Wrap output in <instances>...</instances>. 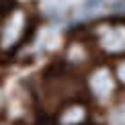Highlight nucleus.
I'll return each mask as SVG.
<instances>
[{
    "mask_svg": "<svg viewBox=\"0 0 125 125\" xmlns=\"http://www.w3.org/2000/svg\"><path fill=\"white\" fill-rule=\"evenodd\" d=\"M98 49L107 55H123L125 53V23L121 21H107L92 27Z\"/></svg>",
    "mask_w": 125,
    "mask_h": 125,
    "instance_id": "obj_3",
    "label": "nucleus"
},
{
    "mask_svg": "<svg viewBox=\"0 0 125 125\" xmlns=\"http://www.w3.org/2000/svg\"><path fill=\"white\" fill-rule=\"evenodd\" d=\"M107 125H125V103L113 107L107 115Z\"/></svg>",
    "mask_w": 125,
    "mask_h": 125,
    "instance_id": "obj_7",
    "label": "nucleus"
},
{
    "mask_svg": "<svg viewBox=\"0 0 125 125\" xmlns=\"http://www.w3.org/2000/svg\"><path fill=\"white\" fill-rule=\"evenodd\" d=\"M113 78H115L117 84L125 86V58L115 62V66H113Z\"/></svg>",
    "mask_w": 125,
    "mask_h": 125,
    "instance_id": "obj_8",
    "label": "nucleus"
},
{
    "mask_svg": "<svg viewBox=\"0 0 125 125\" xmlns=\"http://www.w3.org/2000/svg\"><path fill=\"white\" fill-rule=\"evenodd\" d=\"M78 92V84L70 74L62 70H51L43 80L41 88V103L45 109H60L68 101H74Z\"/></svg>",
    "mask_w": 125,
    "mask_h": 125,
    "instance_id": "obj_2",
    "label": "nucleus"
},
{
    "mask_svg": "<svg viewBox=\"0 0 125 125\" xmlns=\"http://www.w3.org/2000/svg\"><path fill=\"white\" fill-rule=\"evenodd\" d=\"M103 2H105V0H84V2H82V6H84L86 10H92V8L101 6Z\"/></svg>",
    "mask_w": 125,
    "mask_h": 125,
    "instance_id": "obj_9",
    "label": "nucleus"
},
{
    "mask_svg": "<svg viewBox=\"0 0 125 125\" xmlns=\"http://www.w3.org/2000/svg\"><path fill=\"white\" fill-rule=\"evenodd\" d=\"M31 29V17L25 8H8L0 21V53L8 55L25 41Z\"/></svg>",
    "mask_w": 125,
    "mask_h": 125,
    "instance_id": "obj_1",
    "label": "nucleus"
},
{
    "mask_svg": "<svg viewBox=\"0 0 125 125\" xmlns=\"http://www.w3.org/2000/svg\"><path fill=\"white\" fill-rule=\"evenodd\" d=\"M64 60L68 66L72 68H86L92 60V53H90V47H88L86 41L82 39H72L68 43V47L64 51Z\"/></svg>",
    "mask_w": 125,
    "mask_h": 125,
    "instance_id": "obj_6",
    "label": "nucleus"
},
{
    "mask_svg": "<svg viewBox=\"0 0 125 125\" xmlns=\"http://www.w3.org/2000/svg\"><path fill=\"white\" fill-rule=\"evenodd\" d=\"M90 111L82 101H68L66 105H62L58 109V115H55V123L58 125H86Z\"/></svg>",
    "mask_w": 125,
    "mask_h": 125,
    "instance_id": "obj_5",
    "label": "nucleus"
},
{
    "mask_svg": "<svg viewBox=\"0 0 125 125\" xmlns=\"http://www.w3.org/2000/svg\"><path fill=\"white\" fill-rule=\"evenodd\" d=\"M115 88H117V82L113 78V70L107 66H96L86 78V90L98 103L111 101L115 94Z\"/></svg>",
    "mask_w": 125,
    "mask_h": 125,
    "instance_id": "obj_4",
    "label": "nucleus"
}]
</instances>
